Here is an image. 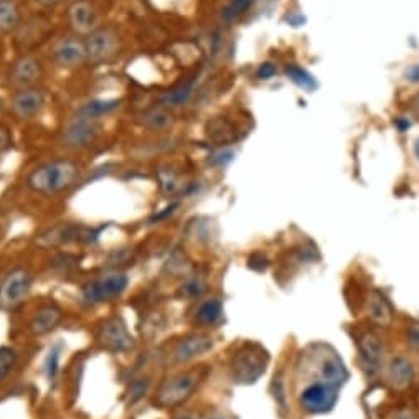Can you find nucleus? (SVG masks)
Returning <instances> with one entry per match:
<instances>
[{
  "instance_id": "nucleus-1",
  "label": "nucleus",
  "mask_w": 419,
  "mask_h": 419,
  "mask_svg": "<svg viewBox=\"0 0 419 419\" xmlns=\"http://www.w3.org/2000/svg\"><path fill=\"white\" fill-rule=\"evenodd\" d=\"M83 165L73 159H53L35 167L27 175V187L44 197H55L68 192L81 180Z\"/></svg>"
},
{
  "instance_id": "nucleus-2",
  "label": "nucleus",
  "mask_w": 419,
  "mask_h": 419,
  "mask_svg": "<svg viewBox=\"0 0 419 419\" xmlns=\"http://www.w3.org/2000/svg\"><path fill=\"white\" fill-rule=\"evenodd\" d=\"M207 366H195V368L179 371V373L169 376L157 388L154 404L159 408L180 406L197 392L203 380L207 378Z\"/></svg>"
},
{
  "instance_id": "nucleus-3",
  "label": "nucleus",
  "mask_w": 419,
  "mask_h": 419,
  "mask_svg": "<svg viewBox=\"0 0 419 419\" xmlns=\"http://www.w3.org/2000/svg\"><path fill=\"white\" fill-rule=\"evenodd\" d=\"M269 355L263 347L253 342L241 345L230 360V370L235 383H254L268 366Z\"/></svg>"
},
{
  "instance_id": "nucleus-4",
  "label": "nucleus",
  "mask_w": 419,
  "mask_h": 419,
  "mask_svg": "<svg viewBox=\"0 0 419 419\" xmlns=\"http://www.w3.org/2000/svg\"><path fill=\"white\" fill-rule=\"evenodd\" d=\"M127 285H129L127 274H104L101 278L89 281L88 284L83 285V289H81V302L88 307L99 306V304L104 302H111L114 299L121 296V294L126 292Z\"/></svg>"
},
{
  "instance_id": "nucleus-5",
  "label": "nucleus",
  "mask_w": 419,
  "mask_h": 419,
  "mask_svg": "<svg viewBox=\"0 0 419 419\" xmlns=\"http://www.w3.org/2000/svg\"><path fill=\"white\" fill-rule=\"evenodd\" d=\"M33 276L27 268L17 266L0 281V309L13 311L20 307L32 290Z\"/></svg>"
},
{
  "instance_id": "nucleus-6",
  "label": "nucleus",
  "mask_w": 419,
  "mask_h": 419,
  "mask_svg": "<svg viewBox=\"0 0 419 419\" xmlns=\"http://www.w3.org/2000/svg\"><path fill=\"white\" fill-rule=\"evenodd\" d=\"M96 342L104 350L111 354H126L134 349V339L127 330L126 322L122 317L112 316L101 321L96 327Z\"/></svg>"
},
{
  "instance_id": "nucleus-7",
  "label": "nucleus",
  "mask_w": 419,
  "mask_h": 419,
  "mask_svg": "<svg viewBox=\"0 0 419 419\" xmlns=\"http://www.w3.org/2000/svg\"><path fill=\"white\" fill-rule=\"evenodd\" d=\"M84 41H86L88 63L94 66L111 61L121 46L117 32L111 27H98L88 37H84Z\"/></svg>"
},
{
  "instance_id": "nucleus-8",
  "label": "nucleus",
  "mask_w": 419,
  "mask_h": 419,
  "mask_svg": "<svg viewBox=\"0 0 419 419\" xmlns=\"http://www.w3.org/2000/svg\"><path fill=\"white\" fill-rule=\"evenodd\" d=\"M50 58L60 68H79V66L88 63L86 41L79 35L61 37L51 45Z\"/></svg>"
},
{
  "instance_id": "nucleus-9",
  "label": "nucleus",
  "mask_w": 419,
  "mask_h": 419,
  "mask_svg": "<svg viewBox=\"0 0 419 419\" xmlns=\"http://www.w3.org/2000/svg\"><path fill=\"white\" fill-rule=\"evenodd\" d=\"M99 134V121H91V119L75 116L65 124L63 131L60 134V142L65 149L70 150H81L86 149Z\"/></svg>"
},
{
  "instance_id": "nucleus-10",
  "label": "nucleus",
  "mask_w": 419,
  "mask_h": 419,
  "mask_svg": "<svg viewBox=\"0 0 419 419\" xmlns=\"http://www.w3.org/2000/svg\"><path fill=\"white\" fill-rule=\"evenodd\" d=\"M45 106V93L40 88L30 86L17 89L11 98V112L17 121H32Z\"/></svg>"
},
{
  "instance_id": "nucleus-11",
  "label": "nucleus",
  "mask_w": 419,
  "mask_h": 419,
  "mask_svg": "<svg viewBox=\"0 0 419 419\" xmlns=\"http://www.w3.org/2000/svg\"><path fill=\"white\" fill-rule=\"evenodd\" d=\"M44 75L41 61L33 55H20L8 66V83L17 89L35 86L37 81Z\"/></svg>"
},
{
  "instance_id": "nucleus-12",
  "label": "nucleus",
  "mask_w": 419,
  "mask_h": 419,
  "mask_svg": "<svg viewBox=\"0 0 419 419\" xmlns=\"http://www.w3.org/2000/svg\"><path fill=\"white\" fill-rule=\"evenodd\" d=\"M337 403V388L318 382L312 383L301 393V406L311 414H322L330 411Z\"/></svg>"
},
{
  "instance_id": "nucleus-13",
  "label": "nucleus",
  "mask_w": 419,
  "mask_h": 419,
  "mask_svg": "<svg viewBox=\"0 0 419 419\" xmlns=\"http://www.w3.org/2000/svg\"><path fill=\"white\" fill-rule=\"evenodd\" d=\"M212 349L213 339L207 333H190V335H185L179 342H175L170 359L174 363H187V361L198 359Z\"/></svg>"
},
{
  "instance_id": "nucleus-14",
  "label": "nucleus",
  "mask_w": 419,
  "mask_h": 419,
  "mask_svg": "<svg viewBox=\"0 0 419 419\" xmlns=\"http://www.w3.org/2000/svg\"><path fill=\"white\" fill-rule=\"evenodd\" d=\"M66 17H68V23L75 35L88 37L98 28L96 8L88 0H73L70 4Z\"/></svg>"
},
{
  "instance_id": "nucleus-15",
  "label": "nucleus",
  "mask_w": 419,
  "mask_h": 419,
  "mask_svg": "<svg viewBox=\"0 0 419 419\" xmlns=\"http://www.w3.org/2000/svg\"><path fill=\"white\" fill-rule=\"evenodd\" d=\"M359 350L361 355V361H363L365 370L368 371V375L378 373L380 366L383 361V340L380 339L378 333L375 332H363L359 337Z\"/></svg>"
},
{
  "instance_id": "nucleus-16",
  "label": "nucleus",
  "mask_w": 419,
  "mask_h": 419,
  "mask_svg": "<svg viewBox=\"0 0 419 419\" xmlns=\"http://www.w3.org/2000/svg\"><path fill=\"white\" fill-rule=\"evenodd\" d=\"M61 321H63V311H61L58 304H44L32 316L30 322H28V330L38 337L46 335V333L53 332L60 325Z\"/></svg>"
},
{
  "instance_id": "nucleus-17",
  "label": "nucleus",
  "mask_w": 419,
  "mask_h": 419,
  "mask_svg": "<svg viewBox=\"0 0 419 419\" xmlns=\"http://www.w3.org/2000/svg\"><path fill=\"white\" fill-rule=\"evenodd\" d=\"M139 124L150 132H167L174 127L175 116L165 104H155L139 114Z\"/></svg>"
},
{
  "instance_id": "nucleus-18",
  "label": "nucleus",
  "mask_w": 419,
  "mask_h": 419,
  "mask_svg": "<svg viewBox=\"0 0 419 419\" xmlns=\"http://www.w3.org/2000/svg\"><path fill=\"white\" fill-rule=\"evenodd\" d=\"M366 309H368V316L371 321L378 325H389L393 318V309L389 306V302L385 299V296L378 292V290H371L368 296V302H366Z\"/></svg>"
},
{
  "instance_id": "nucleus-19",
  "label": "nucleus",
  "mask_w": 419,
  "mask_h": 419,
  "mask_svg": "<svg viewBox=\"0 0 419 419\" xmlns=\"http://www.w3.org/2000/svg\"><path fill=\"white\" fill-rule=\"evenodd\" d=\"M323 383L330 385V387L339 389L347 380V370L344 361L339 359V355L332 354L327 355L325 360L322 361L321 368Z\"/></svg>"
},
{
  "instance_id": "nucleus-20",
  "label": "nucleus",
  "mask_w": 419,
  "mask_h": 419,
  "mask_svg": "<svg viewBox=\"0 0 419 419\" xmlns=\"http://www.w3.org/2000/svg\"><path fill=\"white\" fill-rule=\"evenodd\" d=\"M119 106H121L119 99H93V101L83 104V106L76 111L75 116L91 119V121H99L101 117L116 111Z\"/></svg>"
},
{
  "instance_id": "nucleus-21",
  "label": "nucleus",
  "mask_w": 419,
  "mask_h": 419,
  "mask_svg": "<svg viewBox=\"0 0 419 419\" xmlns=\"http://www.w3.org/2000/svg\"><path fill=\"white\" fill-rule=\"evenodd\" d=\"M413 365L411 361L403 359V356H398L392 361L388 370V378L392 385L397 389H406L413 382Z\"/></svg>"
},
{
  "instance_id": "nucleus-22",
  "label": "nucleus",
  "mask_w": 419,
  "mask_h": 419,
  "mask_svg": "<svg viewBox=\"0 0 419 419\" xmlns=\"http://www.w3.org/2000/svg\"><path fill=\"white\" fill-rule=\"evenodd\" d=\"M20 20L22 12L15 0H0V35L17 30Z\"/></svg>"
},
{
  "instance_id": "nucleus-23",
  "label": "nucleus",
  "mask_w": 419,
  "mask_h": 419,
  "mask_svg": "<svg viewBox=\"0 0 419 419\" xmlns=\"http://www.w3.org/2000/svg\"><path fill=\"white\" fill-rule=\"evenodd\" d=\"M223 317V306L220 301L217 299H212V301H205L200 304L197 312H195V321H197L200 325H215L221 321Z\"/></svg>"
},
{
  "instance_id": "nucleus-24",
  "label": "nucleus",
  "mask_w": 419,
  "mask_h": 419,
  "mask_svg": "<svg viewBox=\"0 0 419 419\" xmlns=\"http://www.w3.org/2000/svg\"><path fill=\"white\" fill-rule=\"evenodd\" d=\"M193 86H195V83L192 79V81H188V83H183V84H180V86L174 88L172 91L165 93L164 96H162V104H165V106H169V108L183 106V104L190 99V96H192Z\"/></svg>"
},
{
  "instance_id": "nucleus-25",
  "label": "nucleus",
  "mask_w": 419,
  "mask_h": 419,
  "mask_svg": "<svg viewBox=\"0 0 419 419\" xmlns=\"http://www.w3.org/2000/svg\"><path fill=\"white\" fill-rule=\"evenodd\" d=\"M253 4H254V0H228V2L221 8L220 18L226 23L235 22L236 18L245 15V13L250 11L251 7H253Z\"/></svg>"
},
{
  "instance_id": "nucleus-26",
  "label": "nucleus",
  "mask_w": 419,
  "mask_h": 419,
  "mask_svg": "<svg viewBox=\"0 0 419 419\" xmlns=\"http://www.w3.org/2000/svg\"><path fill=\"white\" fill-rule=\"evenodd\" d=\"M17 350L12 347H0V383L11 375V371L17 365Z\"/></svg>"
},
{
  "instance_id": "nucleus-27",
  "label": "nucleus",
  "mask_w": 419,
  "mask_h": 419,
  "mask_svg": "<svg viewBox=\"0 0 419 419\" xmlns=\"http://www.w3.org/2000/svg\"><path fill=\"white\" fill-rule=\"evenodd\" d=\"M210 137L217 142H230L233 139V129L228 124L223 121V119H217L210 124V131H208Z\"/></svg>"
},
{
  "instance_id": "nucleus-28",
  "label": "nucleus",
  "mask_w": 419,
  "mask_h": 419,
  "mask_svg": "<svg viewBox=\"0 0 419 419\" xmlns=\"http://www.w3.org/2000/svg\"><path fill=\"white\" fill-rule=\"evenodd\" d=\"M288 75L290 76V79L296 81L297 84H301L304 88H314V79L311 75H307L306 71L302 68H299V66H288Z\"/></svg>"
},
{
  "instance_id": "nucleus-29",
  "label": "nucleus",
  "mask_w": 419,
  "mask_h": 419,
  "mask_svg": "<svg viewBox=\"0 0 419 419\" xmlns=\"http://www.w3.org/2000/svg\"><path fill=\"white\" fill-rule=\"evenodd\" d=\"M45 371L50 382H55L60 371V352L56 349H53L49 354V359H46V363H45Z\"/></svg>"
},
{
  "instance_id": "nucleus-30",
  "label": "nucleus",
  "mask_w": 419,
  "mask_h": 419,
  "mask_svg": "<svg viewBox=\"0 0 419 419\" xmlns=\"http://www.w3.org/2000/svg\"><path fill=\"white\" fill-rule=\"evenodd\" d=\"M205 290V284L203 281L200 278H192L187 281V284L183 285V294L188 297H195V296H200Z\"/></svg>"
},
{
  "instance_id": "nucleus-31",
  "label": "nucleus",
  "mask_w": 419,
  "mask_h": 419,
  "mask_svg": "<svg viewBox=\"0 0 419 419\" xmlns=\"http://www.w3.org/2000/svg\"><path fill=\"white\" fill-rule=\"evenodd\" d=\"M147 388H149V380H136L131 388L132 399H134V401L141 399L147 393Z\"/></svg>"
},
{
  "instance_id": "nucleus-32",
  "label": "nucleus",
  "mask_w": 419,
  "mask_h": 419,
  "mask_svg": "<svg viewBox=\"0 0 419 419\" xmlns=\"http://www.w3.org/2000/svg\"><path fill=\"white\" fill-rule=\"evenodd\" d=\"M273 388H274L276 403L279 404L281 409H284L285 408V394H284V383H283V380H281V378H274Z\"/></svg>"
},
{
  "instance_id": "nucleus-33",
  "label": "nucleus",
  "mask_w": 419,
  "mask_h": 419,
  "mask_svg": "<svg viewBox=\"0 0 419 419\" xmlns=\"http://www.w3.org/2000/svg\"><path fill=\"white\" fill-rule=\"evenodd\" d=\"M11 146H12L11 131H8L6 126H2V124H0V152L7 150Z\"/></svg>"
},
{
  "instance_id": "nucleus-34",
  "label": "nucleus",
  "mask_w": 419,
  "mask_h": 419,
  "mask_svg": "<svg viewBox=\"0 0 419 419\" xmlns=\"http://www.w3.org/2000/svg\"><path fill=\"white\" fill-rule=\"evenodd\" d=\"M408 344L413 347V349L419 350V325H413L408 328Z\"/></svg>"
},
{
  "instance_id": "nucleus-35",
  "label": "nucleus",
  "mask_w": 419,
  "mask_h": 419,
  "mask_svg": "<svg viewBox=\"0 0 419 419\" xmlns=\"http://www.w3.org/2000/svg\"><path fill=\"white\" fill-rule=\"evenodd\" d=\"M276 73V68L271 63H264L263 66H261L259 71H258V76L261 79H269L271 76H274Z\"/></svg>"
},
{
  "instance_id": "nucleus-36",
  "label": "nucleus",
  "mask_w": 419,
  "mask_h": 419,
  "mask_svg": "<svg viewBox=\"0 0 419 419\" xmlns=\"http://www.w3.org/2000/svg\"><path fill=\"white\" fill-rule=\"evenodd\" d=\"M33 2L38 4L41 7H58L61 4L68 2V0H33Z\"/></svg>"
},
{
  "instance_id": "nucleus-37",
  "label": "nucleus",
  "mask_w": 419,
  "mask_h": 419,
  "mask_svg": "<svg viewBox=\"0 0 419 419\" xmlns=\"http://www.w3.org/2000/svg\"><path fill=\"white\" fill-rule=\"evenodd\" d=\"M393 419H419L416 413L409 411V409H403V411H398L394 414Z\"/></svg>"
},
{
  "instance_id": "nucleus-38",
  "label": "nucleus",
  "mask_w": 419,
  "mask_h": 419,
  "mask_svg": "<svg viewBox=\"0 0 419 419\" xmlns=\"http://www.w3.org/2000/svg\"><path fill=\"white\" fill-rule=\"evenodd\" d=\"M406 79L419 81V65H414L406 71Z\"/></svg>"
},
{
  "instance_id": "nucleus-39",
  "label": "nucleus",
  "mask_w": 419,
  "mask_h": 419,
  "mask_svg": "<svg viewBox=\"0 0 419 419\" xmlns=\"http://www.w3.org/2000/svg\"><path fill=\"white\" fill-rule=\"evenodd\" d=\"M175 419H198V418L192 413H185V414H180V416H177Z\"/></svg>"
},
{
  "instance_id": "nucleus-40",
  "label": "nucleus",
  "mask_w": 419,
  "mask_h": 419,
  "mask_svg": "<svg viewBox=\"0 0 419 419\" xmlns=\"http://www.w3.org/2000/svg\"><path fill=\"white\" fill-rule=\"evenodd\" d=\"M414 150H416V155H418V159H419V139L416 141V146H414Z\"/></svg>"
}]
</instances>
